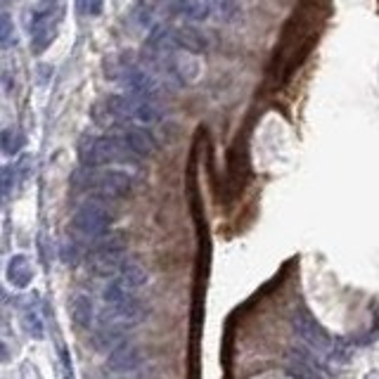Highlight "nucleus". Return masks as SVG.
<instances>
[{"mask_svg":"<svg viewBox=\"0 0 379 379\" xmlns=\"http://www.w3.org/2000/svg\"><path fill=\"white\" fill-rule=\"evenodd\" d=\"M142 365V351L138 344L133 341H121L114 351L107 354V370L114 372V375H128V372H135Z\"/></svg>","mask_w":379,"mask_h":379,"instance_id":"nucleus-10","label":"nucleus"},{"mask_svg":"<svg viewBox=\"0 0 379 379\" xmlns=\"http://www.w3.org/2000/svg\"><path fill=\"white\" fill-rule=\"evenodd\" d=\"M112 199L102 197V194H91L86 202L78 204L76 214L71 218V228L81 237L88 240H104L109 237V230L114 225V211H112Z\"/></svg>","mask_w":379,"mask_h":379,"instance_id":"nucleus-3","label":"nucleus"},{"mask_svg":"<svg viewBox=\"0 0 379 379\" xmlns=\"http://www.w3.org/2000/svg\"><path fill=\"white\" fill-rule=\"evenodd\" d=\"M22 325H24L26 334L34 336V339H43V336H45V323H43V318H41L36 308H24Z\"/></svg>","mask_w":379,"mask_h":379,"instance_id":"nucleus-18","label":"nucleus"},{"mask_svg":"<svg viewBox=\"0 0 379 379\" xmlns=\"http://www.w3.org/2000/svg\"><path fill=\"white\" fill-rule=\"evenodd\" d=\"M55 24L50 26H43V29L34 31V41H31V50L36 52V55H41V52H45L47 47L52 45V41H55Z\"/></svg>","mask_w":379,"mask_h":379,"instance_id":"nucleus-20","label":"nucleus"},{"mask_svg":"<svg viewBox=\"0 0 379 379\" xmlns=\"http://www.w3.org/2000/svg\"><path fill=\"white\" fill-rule=\"evenodd\" d=\"M284 365L289 375L297 379H320L318 356L306 346H289L284 354Z\"/></svg>","mask_w":379,"mask_h":379,"instance_id":"nucleus-9","label":"nucleus"},{"mask_svg":"<svg viewBox=\"0 0 379 379\" xmlns=\"http://www.w3.org/2000/svg\"><path fill=\"white\" fill-rule=\"evenodd\" d=\"M114 78L124 83L126 91L133 95H142V97H150V100H157V95H159V81L150 71L140 69V67H133V65L121 67Z\"/></svg>","mask_w":379,"mask_h":379,"instance_id":"nucleus-8","label":"nucleus"},{"mask_svg":"<svg viewBox=\"0 0 379 379\" xmlns=\"http://www.w3.org/2000/svg\"><path fill=\"white\" fill-rule=\"evenodd\" d=\"M104 112L112 121H130V124L152 126L164 119V109L157 104V100L142 97V95H112L104 100Z\"/></svg>","mask_w":379,"mask_h":379,"instance_id":"nucleus-4","label":"nucleus"},{"mask_svg":"<svg viewBox=\"0 0 379 379\" xmlns=\"http://www.w3.org/2000/svg\"><path fill=\"white\" fill-rule=\"evenodd\" d=\"M126 330L128 325L124 323H112V320H100L97 328L93 330V349L100 354H109L114 351L121 341H126Z\"/></svg>","mask_w":379,"mask_h":379,"instance_id":"nucleus-11","label":"nucleus"},{"mask_svg":"<svg viewBox=\"0 0 379 379\" xmlns=\"http://www.w3.org/2000/svg\"><path fill=\"white\" fill-rule=\"evenodd\" d=\"M57 10H60V0H41L36 5L34 14H31V31H38L43 26L55 24Z\"/></svg>","mask_w":379,"mask_h":379,"instance_id":"nucleus-17","label":"nucleus"},{"mask_svg":"<svg viewBox=\"0 0 379 379\" xmlns=\"http://www.w3.org/2000/svg\"><path fill=\"white\" fill-rule=\"evenodd\" d=\"M12 166H5L3 168V194L5 197H10V190H12Z\"/></svg>","mask_w":379,"mask_h":379,"instance_id":"nucleus-24","label":"nucleus"},{"mask_svg":"<svg viewBox=\"0 0 379 379\" xmlns=\"http://www.w3.org/2000/svg\"><path fill=\"white\" fill-rule=\"evenodd\" d=\"M78 159H81L83 168H112L133 166L140 161V157L117 133H112L83 138L81 145H78Z\"/></svg>","mask_w":379,"mask_h":379,"instance_id":"nucleus-1","label":"nucleus"},{"mask_svg":"<svg viewBox=\"0 0 379 379\" xmlns=\"http://www.w3.org/2000/svg\"><path fill=\"white\" fill-rule=\"evenodd\" d=\"M214 12L223 22H230V19L237 17V3L235 0H214Z\"/></svg>","mask_w":379,"mask_h":379,"instance_id":"nucleus-21","label":"nucleus"},{"mask_svg":"<svg viewBox=\"0 0 379 379\" xmlns=\"http://www.w3.org/2000/svg\"><path fill=\"white\" fill-rule=\"evenodd\" d=\"M117 277H119V282L128 289V292L142 289L147 282H150V273H147V268L142 266L138 259H126L124 263H121Z\"/></svg>","mask_w":379,"mask_h":379,"instance_id":"nucleus-13","label":"nucleus"},{"mask_svg":"<svg viewBox=\"0 0 379 379\" xmlns=\"http://www.w3.org/2000/svg\"><path fill=\"white\" fill-rule=\"evenodd\" d=\"M81 246L76 244V242H67V244H62V251H60V259L65 263H78V259H81Z\"/></svg>","mask_w":379,"mask_h":379,"instance_id":"nucleus-23","label":"nucleus"},{"mask_svg":"<svg viewBox=\"0 0 379 379\" xmlns=\"http://www.w3.org/2000/svg\"><path fill=\"white\" fill-rule=\"evenodd\" d=\"M126 246H128V240H126L124 233H114L95 242L91 251H86V259H83L88 273L95 277H112L114 273H119L121 263L126 261Z\"/></svg>","mask_w":379,"mask_h":379,"instance_id":"nucleus-6","label":"nucleus"},{"mask_svg":"<svg viewBox=\"0 0 379 379\" xmlns=\"http://www.w3.org/2000/svg\"><path fill=\"white\" fill-rule=\"evenodd\" d=\"M292 330H294V334H297L299 339L303 341V346H306V349H310L315 356H320V358H325V360L332 363V358H334V354H336V346H339V341H336L334 336H332L330 332L318 323V318H315V315L310 313L306 306H297V308H294V313H292Z\"/></svg>","mask_w":379,"mask_h":379,"instance_id":"nucleus-5","label":"nucleus"},{"mask_svg":"<svg viewBox=\"0 0 379 379\" xmlns=\"http://www.w3.org/2000/svg\"><path fill=\"white\" fill-rule=\"evenodd\" d=\"M214 12V0H178V14L190 22H204Z\"/></svg>","mask_w":379,"mask_h":379,"instance_id":"nucleus-16","label":"nucleus"},{"mask_svg":"<svg viewBox=\"0 0 379 379\" xmlns=\"http://www.w3.org/2000/svg\"><path fill=\"white\" fill-rule=\"evenodd\" d=\"M100 10H102V0H91V8H88V12H91V14H97Z\"/></svg>","mask_w":379,"mask_h":379,"instance_id":"nucleus-25","label":"nucleus"},{"mask_svg":"<svg viewBox=\"0 0 379 379\" xmlns=\"http://www.w3.org/2000/svg\"><path fill=\"white\" fill-rule=\"evenodd\" d=\"M69 318L73 323V328L88 332L93 330V323H95V303L88 294H73L69 299Z\"/></svg>","mask_w":379,"mask_h":379,"instance_id":"nucleus-12","label":"nucleus"},{"mask_svg":"<svg viewBox=\"0 0 379 379\" xmlns=\"http://www.w3.org/2000/svg\"><path fill=\"white\" fill-rule=\"evenodd\" d=\"M24 133L19 128H5L3 130V138H0V145H3V152L8 157L19 154V150H24Z\"/></svg>","mask_w":379,"mask_h":379,"instance_id":"nucleus-19","label":"nucleus"},{"mask_svg":"<svg viewBox=\"0 0 379 379\" xmlns=\"http://www.w3.org/2000/svg\"><path fill=\"white\" fill-rule=\"evenodd\" d=\"M14 41V29H12V19L10 14H3L0 17V45L3 47H10Z\"/></svg>","mask_w":379,"mask_h":379,"instance_id":"nucleus-22","label":"nucleus"},{"mask_svg":"<svg viewBox=\"0 0 379 379\" xmlns=\"http://www.w3.org/2000/svg\"><path fill=\"white\" fill-rule=\"evenodd\" d=\"M367 379H377V377H367Z\"/></svg>","mask_w":379,"mask_h":379,"instance_id":"nucleus-27","label":"nucleus"},{"mask_svg":"<svg viewBox=\"0 0 379 379\" xmlns=\"http://www.w3.org/2000/svg\"><path fill=\"white\" fill-rule=\"evenodd\" d=\"M173 45L190 52V55H202V52L209 50L207 36L202 31L192 29V26H181V29L173 31Z\"/></svg>","mask_w":379,"mask_h":379,"instance_id":"nucleus-14","label":"nucleus"},{"mask_svg":"<svg viewBox=\"0 0 379 379\" xmlns=\"http://www.w3.org/2000/svg\"><path fill=\"white\" fill-rule=\"evenodd\" d=\"M114 133L119 135L121 140L126 142V145L130 147V150L135 152V154L140 157H150L157 152V140L154 135L150 133V130L145 128V126L140 124H130V121H114Z\"/></svg>","mask_w":379,"mask_h":379,"instance_id":"nucleus-7","label":"nucleus"},{"mask_svg":"<svg viewBox=\"0 0 379 379\" xmlns=\"http://www.w3.org/2000/svg\"><path fill=\"white\" fill-rule=\"evenodd\" d=\"M76 192L102 194L107 199H126L133 192V178L121 168H81L71 176Z\"/></svg>","mask_w":379,"mask_h":379,"instance_id":"nucleus-2","label":"nucleus"},{"mask_svg":"<svg viewBox=\"0 0 379 379\" xmlns=\"http://www.w3.org/2000/svg\"><path fill=\"white\" fill-rule=\"evenodd\" d=\"M76 8H78V12H88V8H91V0H76Z\"/></svg>","mask_w":379,"mask_h":379,"instance_id":"nucleus-26","label":"nucleus"},{"mask_svg":"<svg viewBox=\"0 0 379 379\" xmlns=\"http://www.w3.org/2000/svg\"><path fill=\"white\" fill-rule=\"evenodd\" d=\"M5 275H8V282L12 284L14 289H26L34 280V268H31L29 263V256L26 254H14L12 259L8 261V271H5Z\"/></svg>","mask_w":379,"mask_h":379,"instance_id":"nucleus-15","label":"nucleus"}]
</instances>
